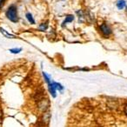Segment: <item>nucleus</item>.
<instances>
[{
  "label": "nucleus",
  "instance_id": "f257e3e1",
  "mask_svg": "<svg viewBox=\"0 0 127 127\" xmlns=\"http://www.w3.org/2000/svg\"><path fill=\"white\" fill-rule=\"evenodd\" d=\"M6 16H7L8 19L11 20L13 23H17L18 21V11H17V7L15 5H11L8 8L7 11H6Z\"/></svg>",
  "mask_w": 127,
  "mask_h": 127
},
{
  "label": "nucleus",
  "instance_id": "f03ea898",
  "mask_svg": "<svg viewBox=\"0 0 127 127\" xmlns=\"http://www.w3.org/2000/svg\"><path fill=\"white\" fill-rule=\"evenodd\" d=\"M99 30H100L101 33H102L104 37H109V36L112 33V30H111V28L110 27V25L105 23L102 24V25L99 26Z\"/></svg>",
  "mask_w": 127,
  "mask_h": 127
},
{
  "label": "nucleus",
  "instance_id": "7ed1b4c3",
  "mask_svg": "<svg viewBox=\"0 0 127 127\" xmlns=\"http://www.w3.org/2000/svg\"><path fill=\"white\" fill-rule=\"evenodd\" d=\"M48 88H49V92H50V93L52 95V97H56V96H57V93H56V88H55V86H54V85L52 84V82L51 83H49L48 84Z\"/></svg>",
  "mask_w": 127,
  "mask_h": 127
},
{
  "label": "nucleus",
  "instance_id": "20e7f679",
  "mask_svg": "<svg viewBox=\"0 0 127 127\" xmlns=\"http://www.w3.org/2000/svg\"><path fill=\"white\" fill-rule=\"evenodd\" d=\"M116 5L118 10H123L126 6V3H125V0H118Z\"/></svg>",
  "mask_w": 127,
  "mask_h": 127
},
{
  "label": "nucleus",
  "instance_id": "39448f33",
  "mask_svg": "<svg viewBox=\"0 0 127 127\" xmlns=\"http://www.w3.org/2000/svg\"><path fill=\"white\" fill-rule=\"evenodd\" d=\"M73 20H74V16H73V15H67L65 19H64V21L63 24H62V26L64 27L67 23H71V22H72Z\"/></svg>",
  "mask_w": 127,
  "mask_h": 127
},
{
  "label": "nucleus",
  "instance_id": "423d86ee",
  "mask_svg": "<svg viewBox=\"0 0 127 127\" xmlns=\"http://www.w3.org/2000/svg\"><path fill=\"white\" fill-rule=\"evenodd\" d=\"M0 31H1V32H2V34L4 36H5L6 37H8V38H14V37H16V36L12 35V34H10L8 32H6L5 30H4L3 28H0Z\"/></svg>",
  "mask_w": 127,
  "mask_h": 127
},
{
  "label": "nucleus",
  "instance_id": "0eeeda50",
  "mask_svg": "<svg viewBox=\"0 0 127 127\" xmlns=\"http://www.w3.org/2000/svg\"><path fill=\"white\" fill-rule=\"evenodd\" d=\"M26 18L30 24H32V25H34V24H35V20H34L33 17H32V15L31 14V13H26Z\"/></svg>",
  "mask_w": 127,
  "mask_h": 127
},
{
  "label": "nucleus",
  "instance_id": "6e6552de",
  "mask_svg": "<svg viewBox=\"0 0 127 127\" xmlns=\"http://www.w3.org/2000/svg\"><path fill=\"white\" fill-rule=\"evenodd\" d=\"M52 84L54 85L56 90H58V91H60V92H62V91L64 90V86L60 85L59 83H57V82H52Z\"/></svg>",
  "mask_w": 127,
  "mask_h": 127
},
{
  "label": "nucleus",
  "instance_id": "1a4fd4ad",
  "mask_svg": "<svg viewBox=\"0 0 127 127\" xmlns=\"http://www.w3.org/2000/svg\"><path fill=\"white\" fill-rule=\"evenodd\" d=\"M48 28V23H43L41 24L40 25H39L38 29L41 31V32H44V31H46Z\"/></svg>",
  "mask_w": 127,
  "mask_h": 127
},
{
  "label": "nucleus",
  "instance_id": "9d476101",
  "mask_svg": "<svg viewBox=\"0 0 127 127\" xmlns=\"http://www.w3.org/2000/svg\"><path fill=\"white\" fill-rule=\"evenodd\" d=\"M43 76H44V80H45L46 83L47 84L51 83V78H50V76H48L47 73H45V72L43 71Z\"/></svg>",
  "mask_w": 127,
  "mask_h": 127
},
{
  "label": "nucleus",
  "instance_id": "9b49d317",
  "mask_svg": "<svg viewBox=\"0 0 127 127\" xmlns=\"http://www.w3.org/2000/svg\"><path fill=\"white\" fill-rule=\"evenodd\" d=\"M21 51H22L21 48H13V49H10V51H11V53H14V54H18V53H19Z\"/></svg>",
  "mask_w": 127,
  "mask_h": 127
},
{
  "label": "nucleus",
  "instance_id": "f8f14e48",
  "mask_svg": "<svg viewBox=\"0 0 127 127\" xmlns=\"http://www.w3.org/2000/svg\"><path fill=\"white\" fill-rule=\"evenodd\" d=\"M4 1H5V0H0V7L3 5V4L4 3Z\"/></svg>",
  "mask_w": 127,
  "mask_h": 127
},
{
  "label": "nucleus",
  "instance_id": "ddd939ff",
  "mask_svg": "<svg viewBox=\"0 0 127 127\" xmlns=\"http://www.w3.org/2000/svg\"><path fill=\"white\" fill-rule=\"evenodd\" d=\"M125 7H126V11H127V6H125Z\"/></svg>",
  "mask_w": 127,
  "mask_h": 127
}]
</instances>
